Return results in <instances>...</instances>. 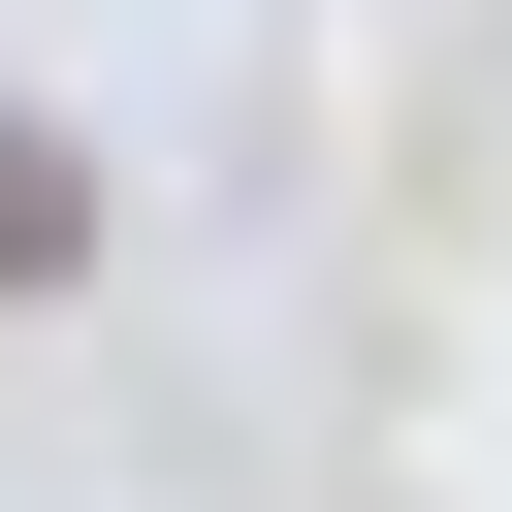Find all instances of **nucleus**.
Instances as JSON below:
<instances>
[{"label":"nucleus","instance_id":"nucleus-1","mask_svg":"<svg viewBox=\"0 0 512 512\" xmlns=\"http://www.w3.org/2000/svg\"><path fill=\"white\" fill-rule=\"evenodd\" d=\"M64 256H96V160H64L32 96H0V288H64Z\"/></svg>","mask_w":512,"mask_h":512}]
</instances>
